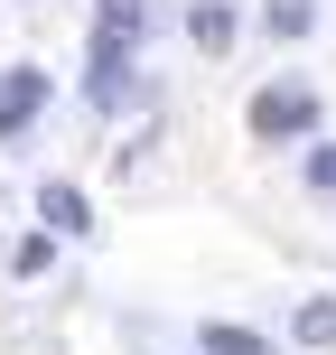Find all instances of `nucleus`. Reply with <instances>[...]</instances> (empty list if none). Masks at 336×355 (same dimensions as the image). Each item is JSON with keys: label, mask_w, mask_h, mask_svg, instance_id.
Instances as JSON below:
<instances>
[{"label": "nucleus", "mask_w": 336, "mask_h": 355, "mask_svg": "<svg viewBox=\"0 0 336 355\" xmlns=\"http://www.w3.org/2000/svg\"><path fill=\"white\" fill-rule=\"evenodd\" d=\"M243 122H252V141H262V150H290V141L308 150V141H318V85H299V75H271V85L252 94Z\"/></svg>", "instance_id": "f257e3e1"}, {"label": "nucleus", "mask_w": 336, "mask_h": 355, "mask_svg": "<svg viewBox=\"0 0 336 355\" xmlns=\"http://www.w3.org/2000/svg\"><path fill=\"white\" fill-rule=\"evenodd\" d=\"M131 85H141V37H112V28H94L85 103H94V112H122V103H131Z\"/></svg>", "instance_id": "f03ea898"}, {"label": "nucleus", "mask_w": 336, "mask_h": 355, "mask_svg": "<svg viewBox=\"0 0 336 355\" xmlns=\"http://www.w3.org/2000/svg\"><path fill=\"white\" fill-rule=\"evenodd\" d=\"M47 94H56L47 66H10L0 75V141H28V122L47 112Z\"/></svg>", "instance_id": "7ed1b4c3"}, {"label": "nucleus", "mask_w": 336, "mask_h": 355, "mask_svg": "<svg viewBox=\"0 0 336 355\" xmlns=\"http://www.w3.org/2000/svg\"><path fill=\"white\" fill-rule=\"evenodd\" d=\"M37 225H47V234H66V243H85V234H94L85 187H75V178H37Z\"/></svg>", "instance_id": "20e7f679"}, {"label": "nucleus", "mask_w": 336, "mask_h": 355, "mask_svg": "<svg viewBox=\"0 0 336 355\" xmlns=\"http://www.w3.org/2000/svg\"><path fill=\"white\" fill-rule=\"evenodd\" d=\"M196 355H281V337H262V327H243V318H206L196 327Z\"/></svg>", "instance_id": "39448f33"}, {"label": "nucleus", "mask_w": 336, "mask_h": 355, "mask_svg": "<svg viewBox=\"0 0 336 355\" xmlns=\"http://www.w3.org/2000/svg\"><path fill=\"white\" fill-rule=\"evenodd\" d=\"M290 346L336 355V290H318V300H299V309H290Z\"/></svg>", "instance_id": "423d86ee"}, {"label": "nucleus", "mask_w": 336, "mask_h": 355, "mask_svg": "<svg viewBox=\"0 0 336 355\" xmlns=\"http://www.w3.org/2000/svg\"><path fill=\"white\" fill-rule=\"evenodd\" d=\"M187 37H196V47H206V56H224L233 37H243V19H233L224 0H196V10H187Z\"/></svg>", "instance_id": "0eeeda50"}, {"label": "nucleus", "mask_w": 336, "mask_h": 355, "mask_svg": "<svg viewBox=\"0 0 336 355\" xmlns=\"http://www.w3.org/2000/svg\"><path fill=\"white\" fill-rule=\"evenodd\" d=\"M56 243H66V234H47V225L19 234V243H10V281H47V271H56Z\"/></svg>", "instance_id": "6e6552de"}, {"label": "nucleus", "mask_w": 336, "mask_h": 355, "mask_svg": "<svg viewBox=\"0 0 336 355\" xmlns=\"http://www.w3.org/2000/svg\"><path fill=\"white\" fill-rule=\"evenodd\" d=\"M94 28H112V37H150V28H159V0H103V10H94Z\"/></svg>", "instance_id": "1a4fd4ad"}, {"label": "nucleus", "mask_w": 336, "mask_h": 355, "mask_svg": "<svg viewBox=\"0 0 336 355\" xmlns=\"http://www.w3.org/2000/svg\"><path fill=\"white\" fill-rule=\"evenodd\" d=\"M262 28L271 37H308L318 28V0H262Z\"/></svg>", "instance_id": "9d476101"}, {"label": "nucleus", "mask_w": 336, "mask_h": 355, "mask_svg": "<svg viewBox=\"0 0 336 355\" xmlns=\"http://www.w3.org/2000/svg\"><path fill=\"white\" fill-rule=\"evenodd\" d=\"M299 168H308V187H318V196H336V141H308Z\"/></svg>", "instance_id": "9b49d317"}, {"label": "nucleus", "mask_w": 336, "mask_h": 355, "mask_svg": "<svg viewBox=\"0 0 336 355\" xmlns=\"http://www.w3.org/2000/svg\"><path fill=\"white\" fill-rule=\"evenodd\" d=\"M0 196H10V187H0Z\"/></svg>", "instance_id": "f8f14e48"}]
</instances>
